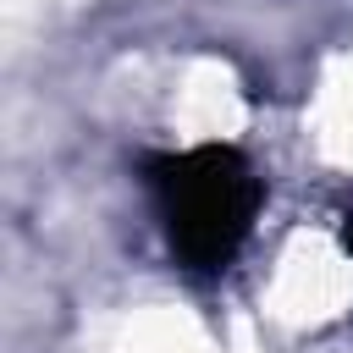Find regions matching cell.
Returning <instances> with one entry per match:
<instances>
[{
	"label": "cell",
	"mask_w": 353,
	"mask_h": 353,
	"mask_svg": "<svg viewBox=\"0 0 353 353\" xmlns=\"http://www.w3.org/2000/svg\"><path fill=\"white\" fill-rule=\"evenodd\" d=\"M342 237H347V248H353V215H347V226H342Z\"/></svg>",
	"instance_id": "7a4b0ae2"
},
{
	"label": "cell",
	"mask_w": 353,
	"mask_h": 353,
	"mask_svg": "<svg viewBox=\"0 0 353 353\" xmlns=\"http://www.w3.org/2000/svg\"><path fill=\"white\" fill-rule=\"evenodd\" d=\"M154 210H160V232L171 243V254L188 270H226L237 259V248L254 232L265 182L254 171L248 154L226 149V143H204V149H182V154H160L143 165Z\"/></svg>",
	"instance_id": "6da1fadb"
}]
</instances>
